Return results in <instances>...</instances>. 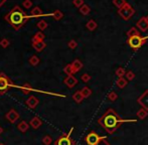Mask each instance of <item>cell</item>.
Returning a JSON list of instances; mask_svg holds the SVG:
<instances>
[{
  "label": "cell",
  "mask_w": 148,
  "mask_h": 145,
  "mask_svg": "<svg viewBox=\"0 0 148 145\" xmlns=\"http://www.w3.org/2000/svg\"><path fill=\"white\" fill-rule=\"evenodd\" d=\"M28 128H29V124H28L26 121H21L17 125V129L22 133H25L26 131L28 130Z\"/></svg>",
  "instance_id": "16"
},
{
  "label": "cell",
  "mask_w": 148,
  "mask_h": 145,
  "mask_svg": "<svg viewBox=\"0 0 148 145\" xmlns=\"http://www.w3.org/2000/svg\"><path fill=\"white\" fill-rule=\"evenodd\" d=\"M81 93H82V95H83V97H84L85 99H87L92 95V90L88 87H84L81 90Z\"/></svg>",
  "instance_id": "20"
},
{
  "label": "cell",
  "mask_w": 148,
  "mask_h": 145,
  "mask_svg": "<svg viewBox=\"0 0 148 145\" xmlns=\"http://www.w3.org/2000/svg\"><path fill=\"white\" fill-rule=\"evenodd\" d=\"M99 124L107 131L109 134L116 132L117 129L124 123H136V119H122L113 109H108L103 116L98 120Z\"/></svg>",
  "instance_id": "1"
},
{
  "label": "cell",
  "mask_w": 148,
  "mask_h": 145,
  "mask_svg": "<svg viewBox=\"0 0 148 145\" xmlns=\"http://www.w3.org/2000/svg\"><path fill=\"white\" fill-rule=\"evenodd\" d=\"M86 26H87V28H88L89 30H91V31H93V30H95V29H96V28H97V26H98V24H97V22L95 21V20L91 19V20H89V21L87 22Z\"/></svg>",
  "instance_id": "23"
},
{
  "label": "cell",
  "mask_w": 148,
  "mask_h": 145,
  "mask_svg": "<svg viewBox=\"0 0 148 145\" xmlns=\"http://www.w3.org/2000/svg\"><path fill=\"white\" fill-rule=\"evenodd\" d=\"M41 124H42V122H41V120L39 119L38 117H33L31 120H30L29 125L31 126L33 129H38L41 126Z\"/></svg>",
  "instance_id": "14"
},
{
  "label": "cell",
  "mask_w": 148,
  "mask_h": 145,
  "mask_svg": "<svg viewBox=\"0 0 148 145\" xmlns=\"http://www.w3.org/2000/svg\"><path fill=\"white\" fill-rule=\"evenodd\" d=\"M41 15H42V11H41V9L38 6H35V8L31 9V16L37 17V16H41Z\"/></svg>",
  "instance_id": "24"
},
{
  "label": "cell",
  "mask_w": 148,
  "mask_h": 145,
  "mask_svg": "<svg viewBox=\"0 0 148 145\" xmlns=\"http://www.w3.org/2000/svg\"><path fill=\"white\" fill-rule=\"evenodd\" d=\"M73 99H74V101H75V102L81 103L82 101L84 100L85 98L83 97V95H82L81 91H77V92H76L75 94L73 95Z\"/></svg>",
  "instance_id": "21"
},
{
  "label": "cell",
  "mask_w": 148,
  "mask_h": 145,
  "mask_svg": "<svg viewBox=\"0 0 148 145\" xmlns=\"http://www.w3.org/2000/svg\"><path fill=\"white\" fill-rule=\"evenodd\" d=\"M147 39H148V36L142 37L141 35H134V36H131V37H129L128 39V45L131 49H134V51H136V49H140V47L146 43Z\"/></svg>",
  "instance_id": "3"
},
{
  "label": "cell",
  "mask_w": 148,
  "mask_h": 145,
  "mask_svg": "<svg viewBox=\"0 0 148 145\" xmlns=\"http://www.w3.org/2000/svg\"><path fill=\"white\" fill-rule=\"evenodd\" d=\"M136 25H137V27L139 28L142 32L147 31L148 30V22H147V20H146V17H142V18H140V19L137 21V23H136Z\"/></svg>",
  "instance_id": "10"
},
{
  "label": "cell",
  "mask_w": 148,
  "mask_h": 145,
  "mask_svg": "<svg viewBox=\"0 0 148 145\" xmlns=\"http://www.w3.org/2000/svg\"><path fill=\"white\" fill-rule=\"evenodd\" d=\"M38 104H39V100L35 96H30L29 98L26 100V105H27V107L30 109H35Z\"/></svg>",
  "instance_id": "11"
},
{
  "label": "cell",
  "mask_w": 148,
  "mask_h": 145,
  "mask_svg": "<svg viewBox=\"0 0 148 145\" xmlns=\"http://www.w3.org/2000/svg\"><path fill=\"white\" fill-rule=\"evenodd\" d=\"M4 19L14 28L15 30H18L26 23L28 20V16L18 5H15L6 15Z\"/></svg>",
  "instance_id": "2"
},
{
  "label": "cell",
  "mask_w": 148,
  "mask_h": 145,
  "mask_svg": "<svg viewBox=\"0 0 148 145\" xmlns=\"http://www.w3.org/2000/svg\"><path fill=\"white\" fill-rule=\"evenodd\" d=\"M116 75L118 78H123L125 75H126V71H125V69H123L120 67V68H118L116 70Z\"/></svg>",
  "instance_id": "30"
},
{
  "label": "cell",
  "mask_w": 148,
  "mask_h": 145,
  "mask_svg": "<svg viewBox=\"0 0 148 145\" xmlns=\"http://www.w3.org/2000/svg\"><path fill=\"white\" fill-rule=\"evenodd\" d=\"M64 84H66L69 88H74L78 84V80L76 79L73 75L68 76V77L64 79Z\"/></svg>",
  "instance_id": "12"
},
{
  "label": "cell",
  "mask_w": 148,
  "mask_h": 145,
  "mask_svg": "<svg viewBox=\"0 0 148 145\" xmlns=\"http://www.w3.org/2000/svg\"><path fill=\"white\" fill-rule=\"evenodd\" d=\"M134 13H135V9L127 2L118 10V14L124 20H129L134 15Z\"/></svg>",
  "instance_id": "4"
},
{
  "label": "cell",
  "mask_w": 148,
  "mask_h": 145,
  "mask_svg": "<svg viewBox=\"0 0 148 145\" xmlns=\"http://www.w3.org/2000/svg\"><path fill=\"white\" fill-rule=\"evenodd\" d=\"M64 72L67 74L68 76H72L74 75V71H73V67H72V64L67 65V66L64 68Z\"/></svg>",
  "instance_id": "27"
},
{
  "label": "cell",
  "mask_w": 148,
  "mask_h": 145,
  "mask_svg": "<svg viewBox=\"0 0 148 145\" xmlns=\"http://www.w3.org/2000/svg\"><path fill=\"white\" fill-rule=\"evenodd\" d=\"M5 2H6V0H0V7L2 6V5L4 4Z\"/></svg>",
  "instance_id": "41"
},
{
  "label": "cell",
  "mask_w": 148,
  "mask_h": 145,
  "mask_svg": "<svg viewBox=\"0 0 148 145\" xmlns=\"http://www.w3.org/2000/svg\"><path fill=\"white\" fill-rule=\"evenodd\" d=\"M29 64L31 65L32 67H37V65L39 64V62H40V60H39V58L37 56H35V55H33V56H31L30 57V59H29Z\"/></svg>",
  "instance_id": "22"
},
{
  "label": "cell",
  "mask_w": 148,
  "mask_h": 145,
  "mask_svg": "<svg viewBox=\"0 0 148 145\" xmlns=\"http://www.w3.org/2000/svg\"><path fill=\"white\" fill-rule=\"evenodd\" d=\"M5 117H6V119L8 120L10 123L14 124L15 122L19 119V113H18L16 110H14V109H11V110H9V111L7 112Z\"/></svg>",
  "instance_id": "8"
},
{
  "label": "cell",
  "mask_w": 148,
  "mask_h": 145,
  "mask_svg": "<svg viewBox=\"0 0 148 145\" xmlns=\"http://www.w3.org/2000/svg\"><path fill=\"white\" fill-rule=\"evenodd\" d=\"M68 47L71 49H75L76 47H78V43L76 41H74V39H72V41H70L69 43H68Z\"/></svg>",
  "instance_id": "38"
},
{
  "label": "cell",
  "mask_w": 148,
  "mask_h": 145,
  "mask_svg": "<svg viewBox=\"0 0 148 145\" xmlns=\"http://www.w3.org/2000/svg\"><path fill=\"white\" fill-rule=\"evenodd\" d=\"M73 132V128L71 129L67 135H62L58 139H56L54 145H74V141L71 139V134Z\"/></svg>",
  "instance_id": "7"
},
{
  "label": "cell",
  "mask_w": 148,
  "mask_h": 145,
  "mask_svg": "<svg viewBox=\"0 0 148 145\" xmlns=\"http://www.w3.org/2000/svg\"><path fill=\"white\" fill-rule=\"evenodd\" d=\"M117 98H118V95H117L115 92H111V93H109V95H108V99H109L110 101H112V102L116 101Z\"/></svg>",
  "instance_id": "36"
},
{
  "label": "cell",
  "mask_w": 148,
  "mask_h": 145,
  "mask_svg": "<svg viewBox=\"0 0 148 145\" xmlns=\"http://www.w3.org/2000/svg\"><path fill=\"white\" fill-rule=\"evenodd\" d=\"M127 84H128V81H127V79H125L124 77L118 78V80L116 81V85L118 86L120 89H124V88L127 86Z\"/></svg>",
  "instance_id": "18"
},
{
  "label": "cell",
  "mask_w": 148,
  "mask_h": 145,
  "mask_svg": "<svg viewBox=\"0 0 148 145\" xmlns=\"http://www.w3.org/2000/svg\"><path fill=\"white\" fill-rule=\"evenodd\" d=\"M73 3H74V5H75L76 7L80 8L81 6H83V5H84V0H74Z\"/></svg>",
  "instance_id": "39"
},
{
  "label": "cell",
  "mask_w": 148,
  "mask_h": 145,
  "mask_svg": "<svg viewBox=\"0 0 148 145\" xmlns=\"http://www.w3.org/2000/svg\"><path fill=\"white\" fill-rule=\"evenodd\" d=\"M52 142V138L49 135H45V136H43L42 138V143L44 145H50Z\"/></svg>",
  "instance_id": "31"
},
{
  "label": "cell",
  "mask_w": 148,
  "mask_h": 145,
  "mask_svg": "<svg viewBox=\"0 0 148 145\" xmlns=\"http://www.w3.org/2000/svg\"><path fill=\"white\" fill-rule=\"evenodd\" d=\"M44 34L42 32H37L35 35L32 36L31 39V43H37V41H44Z\"/></svg>",
  "instance_id": "17"
},
{
  "label": "cell",
  "mask_w": 148,
  "mask_h": 145,
  "mask_svg": "<svg viewBox=\"0 0 148 145\" xmlns=\"http://www.w3.org/2000/svg\"><path fill=\"white\" fill-rule=\"evenodd\" d=\"M137 102L139 105H141L142 108H144L145 110H147L148 111V90L147 91H145V92H144L143 94L138 98Z\"/></svg>",
  "instance_id": "9"
},
{
  "label": "cell",
  "mask_w": 148,
  "mask_h": 145,
  "mask_svg": "<svg viewBox=\"0 0 148 145\" xmlns=\"http://www.w3.org/2000/svg\"><path fill=\"white\" fill-rule=\"evenodd\" d=\"M45 47H46V43H45L43 41H37V43H32V47H33L37 51H38V53L42 51L43 49H45Z\"/></svg>",
  "instance_id": "13"
},
{
  "label": "cell",
  "mask_w": 148,
  "mask_h": 145,
  "mask_svg": "<svg viewBox=\"0 0 148 145\" xmlns=\"http://www.w3.org/2000/svg\"><path fill=\"white\" fill-rule=\"evenodd\" d=\"M52 16L54 18V20H60L62 17H64V13H62L60 10H56L52 14Z\"/></svg>",
  "instance_id": "26"
},
{
  "label": "cell",
  "mask_w": 148,
  "mask_h": 145,
  "mask_svg": "<svg viewBox=\"0 0 148 145\" xmlns=\"http://www.w3.org/2000/svg\"><path fill=\"white\" fill-rule=\"evenodd\" d=\"M32 1L31 0H24L23 1V3H22V5H23V7L24 8H26V9H30L32 7Z\"/></svg>",
  "instance_id": "34"
},
{
  "label": "cell",
  "mask_w": 148,
  "mask_h": 145,
  "mask_svg": "<svg viewBox=\"0 0 148 145\" xmlns=\"http://www.w3.org/2000/svg\"><path fill=\"white\" fill-rule=\"evenodd\" d=\"M126 3V1L125 0H113V4L115 5V6L117 7V8L120 9L121 7L123 6V5Z\"/></svg>",
  "instance_id": "32"
},
{
  "label": "cell",
  "mask_w": 148,
  "mask_h": 145,
  "mask_svg": "<svg viewBox=\"0 0 148 145\" xmlns=\"http://www.w3.org/2000/svg\"><path fill=\"white\" fill-rule=\"evenodd\" d=\"M3 133V129H2V127H1V126H0V135L2 134Z\"/></svg>",
  "instance_id": "42"
},
{
  "label": "cell",
  "mask_w": 148,
  "mask_h": 145,
  "mask_svg": "<svg viewBox=\"0 0 148 145\" xmlns=\"http://www.w3.org/2000/svg\"><path fill=\"white\" fill-rule=\"evenodd\" d=\"M90 11H91V8L87 4H84L83 6L80 7V12L83 15H88L89 13H90Z\"/></svg>",
  "instance_id": "25"
},
{
  "label": "cell",
  "mask_w": 148,
  "mask_h": 145,
  "mask_svg": "<svg viewBox=\"0 0 148 145\" xmlns=\"http://www.w3.org/2000/svg\"><path fill=\"white\" fill-rule=\"evenodd\" d=\"M127 35L129 36V37H131V36H134V35H140L139 31L137 30V28L136 27H132L131 29L128 30V32H127Z\"/></svg>",
  "instance_id": "28"
},
{
  "label": "cell",
  "mask_w": 148,
  "mask_h": 145,
  "mask_svg": "<svg viewBox=\"0 0 148 145\" xmlns=\"http://www.w3.org/2000/svg\"><path fill=\"white\" fill-rule=\"evenodd\" d=\"M72 67H73V71H74V74L78 72L82 68H83V64H82L81 61L79 60H75L73 63H72Z\"/></svg>",
  "instance_id": "15"
},
{
  "label": "cell",
  "mask_w": 148,
  "mask_h": 145,
  "mask_svg": "<svg viewBox=\"0 0 148 145\" xmlns=\"http://www.w3.org/2000/svg\"><path fill=\"white\" fill-rule=\"evenodd\" d=\"M22 90L24 91V93H28L29 91H32L33 89H32V88L30 87V86L28 85V84H24L23 87H22Z\"/></svg>",
  "instance_id": "40"
},
{
  "label": "cell",
  "mask_w": 148,
  "mask_h": 145,
  "mask_svg": "<svg viewBox=\"0 0 148 145\" xmlns=\"http://www.w3.org/2000/svg\"><path fill=\"white\" fill-rule=\"evenodd\" d=\"M81 80L84 82V83H88V82L91 81V76L89 75V74H83L81 77Z\"/></svg>",
  "instance_id": "37"
},
{
  "label": "cell",
  "mask_w": 148,
  "mask_h": 145,
  "mask_svg": "<svg viewBox=\"0 0 148 145\" xmlns=\"http://www.w3.org/2000/svg\"><path fill=\"white\" fill-rule=\"evenodd\" d=\"M137 116H138V118H139V119H141V120L145 119V118L148 116V111H147V110H145L144 108L139 109V110L137 111Z\"/></svg>",
  "instance_id": "19"
},
{
  "label": "cell",
  "mask_w": 148,
  "mask_h": 145,
  "mask_svg": "<svg viewBox=\"0 0 148 145\" xmlns=\"http://www.w3.org/2000/svg\"><path fill=\"white\" fill-rule=\"evenodd\" d=\"M37 26L40 30H44V29H46V28H47V23H46V21H45V20L42 19V20H39V21L37 22Z\"/></svg>",
  "instance_id": "29"
},
{
  "label": "cell",
  "mask_w": 148,
  "mask_h": 145,
  "mask_svg": "<svg viewBox=\"0 0 148 145\" xmlns=\"http://www.w3.org/2000/svg\"><path fill=\"white\" fill-rule=\"evenodd\" d=\"M9 45H10V41H9L7 39H2L0 41V45H1V47H3V49L8 47Z\"/></svg>",
  "instance_id": "33"
},
{
  "label": "cell",
  "mask_w": 148,
  "mask_h": 145,
  "mask_svg": "<svg viewBox=\"0 0 148 145\" xmlns=\"http://www.w3.org/2000/svg\"><path fill=\"white\" fill-rule=\"evenodd\" d=\"M12 86L11 80L5 75L4 72H0V95H3Z\"/></svg>",
  "instance_id": "5"
},
{
  "label": "cell",
  "mask_w": 148,
  "mask_h": 145,
  "mask_svg": "<svg viewBox=\"0 0 148 145\" xmlns=\"http://www.w3.org/2000/svg\"><path fill=\"white\" fill-rule=\"evenodd\" d=\"M0 145H5V144H3V143H0Z\"/></svg>",
  "instance_id": "44"
},
{
  "label": "cell",
  "mask_w": 148,
  "mask_h": 145,
  "mask_svg": "<svg viewBox=\"0 0 148 145\" xmlns=\"http://www.w3.org/2000/svg\"><path fill=\"white\" fill-rule=\"evenodd\" d=\"M146 20H147V22H148V15L146 16Z\"/></svg>",
  "instance_id": "43"
},
{
  "label": "cell",
  "mask_w": 148,
  "mask_h": 145,
  "mask_svg": "<svg viewBox=\"0 0 148 145\" xmlns=\"http://www.w3.org/2000/svg\"><path fill=\"white\" fill-rule=\"evenodd\" d=\"M106 138V136H99L96 132H90L86 136L85 140H86L88 145H98L102 140Z\"/></svg>",
  "instance_id": "6"
},
{
  "label": "cell",
  "mask_w": 148,
  "mask_h": 145,
  "mask_svg": "<svg viewBox=\"0 0 148 145\" xmlns=\"http://www.w3.org/2000/svg\"><path fill=\"white\" fill-rule=\"evenodd\" d=\"M134 78H135V74H134L132 71L126 72V79H127V81H132Z\"/></svg>",
  "instance_id": "35"
}]
</instances>
